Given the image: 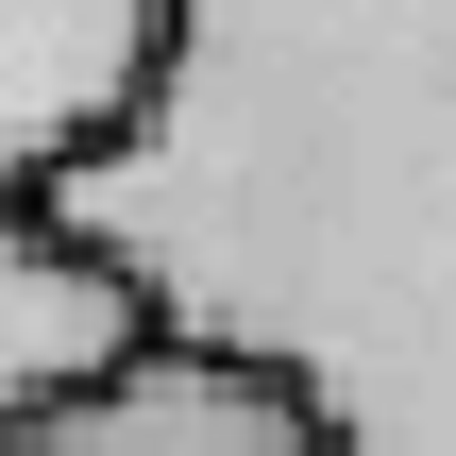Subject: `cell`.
I'll return each instance as SVG.
<instances>
[{
  "instance_id": "277c9868",
  "label": "cell",
  "mask_w": 456,
  "mask_h": 456,
  "mask_svg": "<svg viewBox=\"0 0 456 456\" xmlns=\"http://www.w3.org/2000/svg\"><path fill=\"white\" fill-rule=\"evenodd\" d=\"M152 338H169L152 288H135L68 203H0V423L68 406V389H102V372H135Z\"/></svg>"
},
{
  "instance_id": "7a4b0ae2",
  "label": "cell",
  "mask_w": 456,
  "mask_h": 456,
  "mask_svg": "<svg viewBox=\"0 0 456 456\" xmlns=\"http://www.w3.org/2000/svg\"><path fill=\"white\" fill-rule=\"evenodd\" d=\"M152 68L169 0H0V203H51L85 152H118Z\"/></svg>"
},
{
  "instance_id": "6da1fadb",
  "label": "cell",
  "mask_w": 456,
  "mask_h": 456,
  "mask_svg": "<svg viewBox=\"0 0 456 456\" xmlns=\"http://www.w3.org/2000/svg\"><path fill=\"white\" fill-rule=\"evenodd\" d=\"M51 203L338 456H456V0H169L135 135Z\"/></svg>"
},
{
  "instance_id": "3957f363",
  "label": "cell",
  "mask_w": 456,
  "mask_h": 456,
  "mask_svg": "<svg viewBox=\"0 0 456 456\" xmlns=\"http://www.w3.org/2000/svg\"><path fill=\"white\" fill-rule=\"evenodd\" d=\"M0 456H338L305 423V389H271L254 355H203V338H152L135 372L0 423Z\"/></svg>"
}]
</instances>
